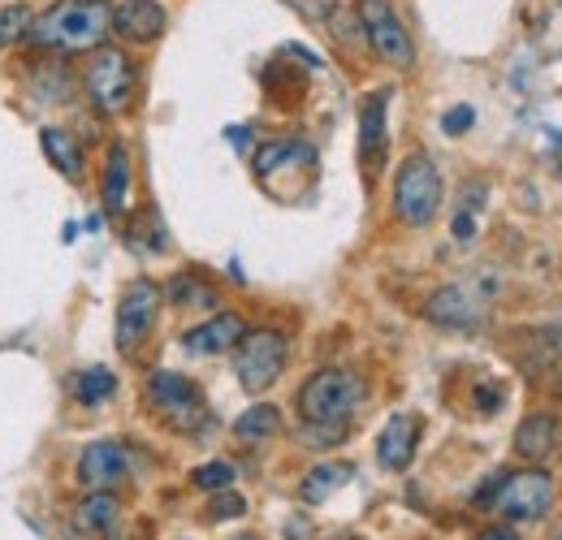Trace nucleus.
<instances>
[{
  "mask_svg": "<svg viewBox=\"0 0 562 540\" xmlns=\"http://www.w3.org/2000/svg\"><path fill=\"white\" fill-rule=\"evenodd\" d=\"M113 35L109 0H57L31 22V44L44 53H91Z\"/></svg>",
  "mask_w": 562,
  "mask_h": 540,
  "instance_id": "nucleus-1",
  "label": "nucleus"
},
{
  "mask_svg": "<svg viewBox=\"0 0 562 540\" xmlns=\"http://www.w3.org/2000/svg\"><path fill=\"white\" fill-rule=\"evenodd\" d=\"M299 415L307 428H325L321 441H338L351 424V415L363 403V381L355 376L351 368H321L303 381L299 390Z\"/></svg>",
  "mask_w": 562,
  "mask_h": 540,
  "instance_id": "nucleus-2",
  "label": "nucleus"
},
{
  "mask_svg": "<svg viewBox=\"0 0 562 540\" xmlns=\"http://www.w3.org/2000/svg\"><path fill=\"white\" fill-rule=\"evenodd\" d=\"M135 82H139V69H135L126 48L100 44V48L87 53V61H82V91L91 95V104L100 113H109V117L126 113L135 104Z\"/></svg>",
  "mask_w": 562,
  "mask_h": 540,
  "instance_id": "nucleus-3",
  "label": "nucleus"
},
{
  "mask_svg": "<svg viewBox=\"0 0 562 540\" xmlns=\"http://www.w3.org/2000/svg\"><path fill=\"white\" fill-rule=\"evenodd\" d=\"M290 359V341L278 329H247L234 346V376L247 394H265L278 385Z\"/></svg>",
  "mask_w": 562,
  "mask_h": 540,
  "instance_id": "nucleus-4",
  "label": "nucleus"
},
{
  "mask_svg": "<svg viewBox=\"0 0 562 540\" xmlns=\"http://www.w3.org/2000/svg\"><path fill=\"white\" fill-rule=\"evenodd\" d=\"M437 207H441V173L424 151H412L394 178V212L403 225L424 229V225H432Z\"/></svg>",
  "mask_w": 562,
  "mask_h": 540,
  "instance_id": "nucleus-5",
  "label": "nucleus"
},
{
  "mask_svg": "<svg viewBox=\"0 0 562 540\" xmlns=\"http://www.w3.org/2000/svg\"><path fill=\"white\" fill-rule=\"evenodd\" d=\"M147 403L160 415V424L173 432H200L209 424L204 394L182 372H151L147 376Z\"/></svg>",
  "mask_w": 562,
  "mask_h": 540,
  "instance_id": "nucleus-6",
  "label": "nucleus"
},
{
  "mask_svg": "<svg viewBox=\"0 0 562 540\" xmlns=\"http://www.w3.org/2000/svg\"><path fill=\"white\" fill-rule=\"evenodd\" d=\"M355 18H359V26H363L368 48H372L385 66H394V69L416 66V44H412V35H407V26L398 22V13H394L390 0H359V4H355Z\"/></svg>",
  "mask_w": 562,
  "mask_h": 540,
  "instance_id": "nucleus-7",
  "label": "nucleus"
},
{
  "mask_svg": "<svg viewBox=\"0 0 562 540\" xmlns=\"http://www.w3.org/2000/svg\"><path fill=\"white\" fill-rule=\"evenodd\" d=\"M493 506H497L502 519H510V524H537V519H546L550 506H554V475L541 472V468L502 475Z\"/></svg>",
  "mask_w": 562,
  "mask_h": 540,
  "instance_id": "nucleus-8",
  "label": "nucleus"
},
{
  "mask_svg": "<svg viewBox=\"0 0 562 540\" xmlns=\"http://www.w3.org/2000/svg\"><path fill=\"white\" fill-rule=\"evenodd\" d=\"M160 285L147 281V277H135L126 290H122V303H117V350L135 355L147 334L156 329V316H160Z\"/></svg>",
  "mask_w": 562,
  "mask_h": 540,
  "instance_id": "nucleus-9",
  "label": "nucleus"
},
{
  "mask_svg": "<svg viewBox=\"0 0 562 540\" xmlns=\"http://www.w3.org/2000/svg\"><path fill=\"white\" fill-rule=\"evenodd\" d=\"M424 316L441 329H476V325H485V294H481V285H468V281L441 285L428 299Z\"/></svg>",
  "mask_w": 562,
  "mask_h": 540,
  "instance_id": "nucleus-10",
  "label": "nucleus"
},
{
  "mask_svg": "<svg viewBox=\"0 0 562 540\" xmlns=\"http://www.w3.org/2000/svg\"><path fill=\"white\" fill-rule=\"evenodd\" d=\"M385 109H390V91H368V95L359 100V165H363L368 178L381 173L385 151H390Z\"/></svg>",
  "mask_w": 562,
  "mask_h": 540,
  "instance_id": "nucleus-11",
  "label": "nucleus"
},
{
  "mask_svg": "<svg viewBox=\"0 0 562 540\" xmlns=\"http://www.w3.org/2000/svg\"><path fill=\"white\" fill-rule=\"evenodd\" d=\"M126 475H131V459L117 441H91L78 454V484L87 493H113L117 484H126Z\"/></svg>",
  "mask_w": 562,
  "mask_h": 540,
  "instance_id": "nucleus-12",
  "label": "nucleus"
},
{
  "mask_svg": "<svg viewBox=\"0 0 562 540\" xmlns=\"http://www.w3.org/2000/svg\"><path fill=\"white\" fill-rule=\"evenodd\" d=\"M165 22H169V13H165L160 0H122V4H113V35L122 44H135V48L156 44L165 35Z\"/></svg>",
  "mask_w": 562,
  "mask_h": 540,
  "instance_id": "nucleus-13",
  "label": "nucleus"
},
{
  "mask_svg": "<svg viewBox=\"0 0 562 540\" xmlns=\"http://www.w3.org/2000/svg\"><path fill=\"white\" fill-rule=\"evenodd\" d=\"M420 415L416 410H398L385 419L381 437H376V463L385 472H407L412 459H416V446H420Z\"/></svg>",
  "mask_w": 562,
  "mask_h": 540,
  "instance_id": "nucleus-14",
  "label": "nucleus"
},
{
  "mask_svg": "<svg viewBox=\"0 0 562 540\" xmlns=\"http://www.w3.org/2000/svg\"><path fill=\"white\" fill-rule=\"evenodd\" d=\"M256 178L269 187L281 173H312L316 169V151L303 143V138H269L260 151H256Z\"/></svg>",
  "mask_w": 562,
  "mask_h": 540,
  "instance_id": "nucleus-15",
  "label": "nucleus"
},
{
  "mask_svg": "<svg viewBox=\"0 0 562 540\" xmlns=\"http://www.w3.org/2000/svg\"><path fill=\"white\" fill-rule=\"evenodd\" d=\"M559 450V415L554 410H532L524 415V424L515 428V454L524 463H546Z\"/></svg>",
  "mask_w": 562,
  "mask_h": 540,
  "instance_id": "nucleus-16",
  "label": "nucleus"
},
{
  "mask_svg": "<svg viewBox=\"0 0 562 540\" xmlns=\"http://www.w3.org/2000/svg\"><path fill=\"white\" fill-rule=\"evenodd\" d=\"M247 329H243V320L234 316V312H221V316H212L209 325H200V329H191L182 346L191 350V355H225V350H234L238 338H243Z\"/></svg>",
  "mask_w": 562,
  "mask_h": 540,
  "instance_id": "nucleus-17",
  "label": "nucleus"
},
{
  "mask_svg": "<svg viewBox=\"0 0 562 540\" xmlns=\"http://www.w3.org/2000/svg\"><path fill=\"white\" fill-rule=\"evenodd\" d=\"M126 195H131V151L122 143L109 147L104 156V182H100V200L109 216H122L126 212Z\"/></svg>",
  "mask_w": 562,
  "mask_h": 540,
  "instance_id": "nucleus-18",
  "label": "nucleus"
},
{
  "mask_svg": "<svg viewBox=\"0 0 562 540\" xmlns=\"http://www.w3.org/2000/svg\"><path fill=\"white\" fill-rule=\"evenodd\" d=\"M40 147H44V156L53 160V169H57L61 178H70V182L82 178V143H78L70 131L44 126V131H40Z\"/></svg>",
  "mask_w": 562,
  "mask_h": 540,
  "instance_id": "nucleus-19",
  "label": "nucleus"
},
{
  "mask_svg": "<svg viewBox=\"0 0 562 540\" xmlns=\"http://www.w3.org/2000/svg\"><path fill=\"white\" fill-rule=\"evenodd\" d=\"M122 519V502L113 493H87V502L74 506V528L78 532H109Z\"/></svg>",
  "mask_w": 562,
  "mask_h": 540,
  "instance_id": "nucleus-20",
  "label": "nucleus"
},
{
  "mask_svg": "<svg viewBox=\"0 0 562 540\" xmlns=\"http://www.w3.org/2000/svg\"><path fill=\"white\" fill-rule=\"evenodd\" d=\"M351 475H355L351 463H321V468H312V472L303 475V488L299 493H303V502L316 506V502H329Z\"/></svg>",
  "mask_w": 562,
  "mask_h": 540,
  "instance_id": "nucleus-21",
  "label": "nucleus"
},
{
  "mask_svg": "<svg viewBox=\"0 0 562 540\" xmlns=\"http://www.w3.org/2000/svg\"><path fill=\"white\" fill-rule=\"evenodd\" d=\"M165 294H169V303L182 307V312H187V307H191V312H204V307H216V303H221L209 281H204V277H191V272H178Z\"/></svg>",
  "mask_w": 562,
  "mask_h": 540,
  "instance_id": "nucleus-22",
  "label": "nucleus"
},
{
  "mask_svg": "<svg viewBox=\"0 0 562 540\" xmlns=\"http://www.w3.org/2000/svg\"><path fill=\"white\" fill-rule=\"evenodd\" d=\"M70 394L78 406H100L104 398L117 394V376L109 368H87V372L70 376Z\"/></svg>",
  "mask_w": 562,
  "mask_h": 540,
  "instance_id": "nucleus-23",
  "label": "nucleus"
},
{
  "mask_svg": "<svg viewBox=\"0 0 562 540\" xmlns=\"http://www.w3.org/2000/svg\"><path fill=\"white\" fill-rule=\"evenodd\" d=\"M278 428H281V410L269 403H260V406H251V410L238 415L234 437H238V441H265V437H273Z\"/></svg>",
  "mask_w": 562,
  "mask_h": 540,
  "instance_id": "nucleus-24",
  "label": "nucleus"
},
{
  "mask_svg": "<svg viewBox=\"0 0 562 540\" xmlns=\"http://www.w3.org/2000/svg\"><path fill=\"white\" fill-rule=\"evenodd\" d=\"M31 22H35V9L13 0V4H0V48H18L31 40Z\"/></svg>",
  "mask_w": 562,
  "mask_h": 540,
  "instance_id": "nucleus-25",
  "label": "nucleus"
},
{
  "mask_svg": "<svg viewBox=\"0 0 562 540\" xmlns=\"http://www.w3.org/2000/svg\"><path fill=\"white\" fill-rule=\"evenodd\" d=\"M238 515H247V497L234 493V488H216L212 502L204 506V519L209 524H225V519H238Z\"/></svg>",
  "mask_w": 562,
  "mask_h": 540,
  "instance_id": "nucleus-26",
  "label": "nucleus"
},
{
  "mask_svg": "<svg viewBox=\"0 0 562 540\" xmlns=\"http://www.w3.org/2000/svg\"><path fill=\"white\" fill-rule=\"evenodd\" d=\"M191 484H195V488H204V493L229 488V484H234V468H229V463H221V459H212V463H204V468H195V472H191Z\"/></svg>",
  "mask_w": 562,
  "mask_h": 540,
  "instance_id": "nucleus-27",
  "label": "nucleus"
},
{
  "mask_svg": "<svg viewBox=\"0 0 562 540\" xmlns=\"http://www.w3.org/2000/svg\"><path fill=\"white\" fill-rule=\"evenodd\" d=\"M299 18H307V22H329L334 13H338V0H285Z\"/></svg>",
  "mask_w": 562,
  "mask_h": 540,
  "instance_id": "nucleus-28",
  "label": "nucleus"
},
{
  "mask_svg": "<svg viewBox=\"0 0 562 540\" xmlns=\"http://www.w3.org/2000/svg\"><path fill=\"white\" fill-rule=\"evenodd\" d=\"M472 122H476V109H472V104H454V109L441 117V131H446V135H468Z\"/></svg>",
  "mask_w": 562,
  "mask_h": 540,
  "instance_id": "nucleus-29",
  "label": "nucleus"
},
{
  "mask_svg": "<svg viewBox=\"0 0 562 540\" xmlns=\"http://www.w3.org/2000/svg\"><path fill=\"white\" fill-rule=\"evenodd\" d=\"M472 234H476V221H472L468 212H459V216H454V238H459V243H468Z\"/></svg>",
  "mask_w": 562,
  "mask_h": 540,
  "instance_id": "nucleus-30",
  "label": "nucleus"
},
{
  "mask_svg": "<svg viewBox=\"0 0 562 540\" xmlns=\"http://www.w3.org/2000/svg\"><path fill=\"white\" fill-rule=\"evenodd\" d=\"M476 540H519V537H515V528H502V524H497V528H485Z\"/></svg>",
  "mask_w": 562,
  "mask_h": 540,
  "instance_id": "nucleus-31",
  "label": "nucleus"
},
{
  "mask_svg": "<svg viewBox=\"0 0 562 540\" xmlns=\"http://www.w3.org/2000/svg\"><path fill=\"white\" fill-rule=\"evenodd\" d=\"M312 537V528L303 524V519H294V524H285V540H307Z\"/></svg>",
  "mask_w": 562,
  "mask_h": 540,
  "instance_id": "nucleus-32",
  "label": "nucleus"
},
{
  "mask_svg": "<svg viewBox=\"0 0 562 540\" xmlns=\"http://www.w3.org/2000/svg\"><path fill=\"white\" fill-rule=\"evenodd\" d=\"M234 540H260L256 532H243V537H234Z\"/></svg>",
  "mask_w": 562,
  "mask_h": 540,
  "instance_id": "nucleus-33",
  "label": "nucleus"
}]
</instances>
